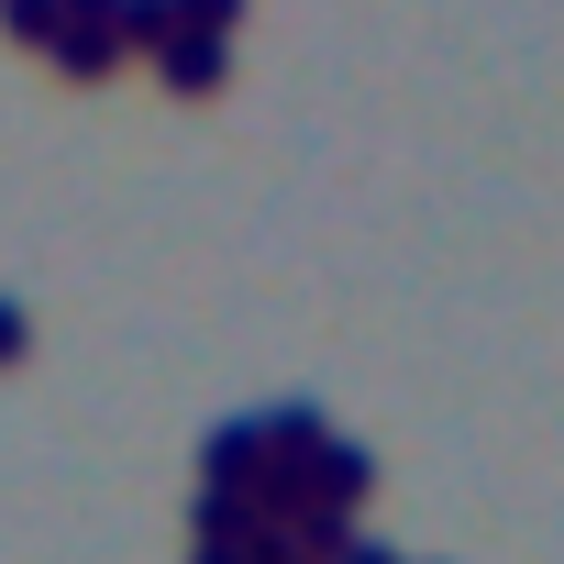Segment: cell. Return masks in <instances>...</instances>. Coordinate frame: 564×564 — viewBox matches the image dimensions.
<instances>
[{"label":"cell","mask_w":564,"mask_h":564,"mask_svg":"<svg viewBox=\"0 0 564 564\" xmlns=\"http://www.w3.org/2000/svg\"><path fill=\"white\" fill-rule=\"evenodd\" d=\"M311 476H322V498H344V509H355V498L377 487V465H366L355 443H322V465H311Z\"/></svg>","instance_id":"1"},{"label":"cell","mask_w":564,"mask_h":564,"mask_svg":"<svg viewBox=\"0 0 564 564\" xmlns=\"http://www.w3.org/2000/svg\"><path fill=\"white\" fill-rule=\"evenodd\" d=\"M166 78H177V89H210V78H221V45H199V34L166 45Z\"/></svg>","instance_id":"2"},{"label":"cell","mask_w":564,"mask_h":564,"mask_svg":"<svg viewBox=\"0 0 564 564\" xmlns=\"http://www.w3.org/2000/svg\"><path fill=\"white\" fill-rule=\"evenodd\" d=\"M344 564H388V553H366V542H344Z\"/></svg>","instance_id":"3"}]
</instances>
